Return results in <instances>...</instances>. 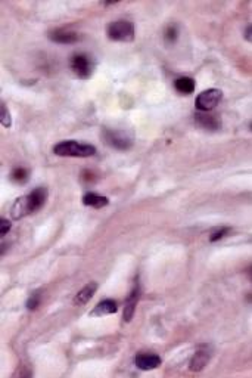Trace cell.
Returning <instances> with one entry per match:
<instances>
[{
  "instance_id": "obj_2",
  "label": "cell",
  "mask_w": 252,
  "mask_h": 378,
  "mask_svg": "<svg viewBox=\"0 0 252 378\" xmlns=\"http://www.w3.org/2000/svg\"><path fill=\"white\" fill-rule=\"evenodd\" d=\"M53 152L59 157H80L87 158L96 154V148L88 144H80L77 141H62L53 148Z\"/></svg>"
},
{
  "instance_id": "obj_22",
  "label": "cell",
  "mask_w": 252,
  "mask_h": 378,
  "mask_svg": "<svg viewBox=\"0 0 252 378\" xmlns=\"http://www.w3.org/2000/svg\"><path fill=\"white\" fill-rule=\"evenodd\" d=\"M246 39L251 40V27L248 26V30H246Z\"/></svg>"
},
{
  "instance_id": "obj_6",
  "label": "cell",
  "mask_w": 252,
  "mask_h": 378,
  "mask_svg": "<svg viewBox=\"0 0 252 378\" xmlns=\"http://www.w3.org/2000/svg\"><path fill=\"white\" fill-rule=\"evenodd\" d=\"M161 365V358L155 353H139L136 356V366L142 371H151Z\"/></svg>"
},
{
  "instance_id": "obj_15",
  "label": "cell",
  "mask_w": 252,
  "mask_h": 378,
  "mask_svg": "<svg viewBox=\"0 0 252 378\" xmlns=\"http://www.w3.org/2000/svg\"><path fill=\"white\" fill-rule=\"evenodd\" d=\"M174 87L181 95H190L195 91V80L190 77H180L174 81Z\"/></svg>"
},
{
  "instance_id": "obj_7",
  "label": "cell",
  "mask_w": 252,
  "mask_h": 378,
  "mask_svg": "<svg viewBox=\"0 0 252 378\" xmlns=\"http://www.w3.org/2000/svg\"><path fill=\"white\" fill-rule=\"evenodd\" d=\"M211 359V349L210 346H201L198 349V352L195 353V356L192 358V362H190V369L192 371H202L203 366L208 364V361Z\"/></svg>"
},
{
  "instance_id": "obj_20",
  "label": "cell",
  "mask_w": 252,
  "mask_h": 378,
  "mask_svg": "<svg viewBox=\"0 0 252 378\" xmlns=\"http://www.w3.org/2000/svg\"><path fill=\"white\" fill-rule=\"evenodd\" d=\"M228 232H230V228H221V229H218L217 232H214V234L211 235L210 241H211V242H215V241H218V239L224 238Z\"/></svg>"
},
{
  "instance_id": "obj_8",
  "label": "cell",
  "mask_w": 252,
  "mask_h": 378,
  "mask_svg": "<svg viewBox=\"0 0 252 378\" xmlns=\"http://www.w3.org/2000/svg\"><path fill=\"white\" fill-rule=\"evenodd\" d=\"M105 139L106 142L117 148V149H127L131 146V139H128L126 135L120 133L117 130H106L105 131Z\"/></svg>"
},
{
  "instance_id": "obj_12",
  "label": "cell",
  "mask_w": 252,
  "mask_h": 378,
  "mask_svg": "<svg viewBox=\"0 0 252 378\" xmlns=\"http://www.w3.org/2000/svg\"><path fill=\"white\" fill-rule=\"evenodd\" d=\"M196 123L202 127H205V129H210V130H217L221 126L220 118L215 114H198L196 116Z\"/></svg>"
},
{
  "instance_id": "obj_19",
  "label": "cell",
  "mask_w": 252,
  "mask_h": 378,
  "mask_svg": "<svg viewBox=\"0 0 252 378\" xmlns=\"http://www.w3.org/2000/svg\"><path fill=\"white\" fill-rule=\"evenodd\" d=\"M177 36H178V30H177L176 26H170L165 30V40L168 43H174L177 40Z\"/></svg>"
},
{
  "instance_id": "obj_4",
  "label": "cell",
  "mask_w": 252,
  "mask_h": 378,
  "mask_svg": "<svg viewBox=\"0 0 252 378\" xmlns=\"http://www.w3.org/2000/svg\"><path fill=\"white\" fill-rule=\"evenodd\" d=\"M71 70L74 71L77 77L88 78L93 74V70H95L93 58L87 53H76L71 58Z\"/></svg>"
},
{
  "instance_id": "obj_5",
  "label": "cell",
  "mask_w": 252,
  "mask_h": 378,
  "mask_svg": "<svg viewBox=\"0 0 252 378\" xmlns=\"http://www.w3.org/2000/svg\"><path fill=\"white\" fill-rule=\"evenodd\" d=\"M221 98H223V92L220 89H208V91H203L198 95L195 105L202 113H210L220 104Z\"/></svg>"
},
{
  "instance_id": "obj_1",
  "label": "cell",
  "mask_w": 252,
  "mask_h": 378,
  "mask_svg": "<svg viewBox=\"0 0 252 378\" xmlns=\"http://www.w3.org/2000/svg\"><path fill=\"white\" fill-rule=\"evenodd\" d=\"M48 199V189L46 188H36L31 194L21 196L15 201L12 207V216L15 219H21L30 213L40 210Z\"/></svg>"
},
{
  "instance_id": "obj_11",
  "label": "cell",
  "mask_w": 252,
  "mask_h": 378,
  "mask_svg": "<svg viewBox=\"0 0 252 378\" xmlns=\"http://www.w3.org/2000/svg\"><path fill=\"white\" fill-rule=\"evenodd\" d=\"M118 310V306L117 303L111 299L108 300L101 301L91 312H90V316H95V318H99V316H105V315H112Z\"/></svg>"
},
{
  "instance_id": "obj_16",
  "label": "cell",
  "mask_w": 252,
  "mask_h": 378,
  "mask_svg": "<svg viewBox=\"0 0 252 378\" xmlns=\"http://www.w3.org/2000/svg\"><path fill=\"white\" fill-rule=\"evenodd\" d=\"M11 177H12L13 182L26 183L27 179H28V171L26 169H22V167H18V169L13 170Z\"/></svg>"
},
{
  "instance_id": "obj_18",
  "label": "cell",
  "mask_w": 252,
  "mask_h": 378,
  "mask_svg": "<svg viewBox=\"0 0 252 378\" xmlns=\"http://www.w3.org/2000/svg\"><path fill=\"white\" fill-rule=\"evenodd\" d=\"M40 300H41L40 293H34V294H31V297H30L28 301H27V307H28L30 310H36V309L38 307V304H40Z\"/></svg>"
},
{
  "instance_id": "obj_10",
  "label": "cell",
  "mask_w": 252,
  "mask_h": 378,
  "mask_svg": "<svg viewBox=\"0 0 252 378\" xmlns=\"http://www.w3.org/2000/svg\"><path fill=\"white\" fill-rule=\"evenodd\" d=\"M138 300H139V285L136 284L126 301V309H124V321L126 322L131 321L134 310H136V306H138Z\"/></svg>"
},
{
  "instance_id": "obj_14",
  "label": "cell",
  "mask_w": 252,
  "mask_h": 378,
  "mask_svg": "<svg viewBox=\"0 0 252 378\" xmlns=\"http://www.w3.org/2000/svg\"><path fill=\"white\" fill-rule=\"evenodd\" d=\"M109 199L106 196L98 195V194H93V192H88L83 196V204L87 206V207H95V209H102L105 206H108Z\"/></svg>"
},
{
  "instance_id": "obj_13",
  "label": "cell",
  "mask_w": 252,
  "mask_h": 378,
  "mask_svg": "<svg viewBox=\"0 0 252 378\" xmlns=\"http://www.w3.org/2000/svg\"><path fill=\"white\" fill-rule=\"evenodd\" d=\"M96 290H98V284H96V282H88L87 285L83 288L81 291H78V294H77L76 299H74V303H76L77 306H78V304H80V306L86 304V303L93 297V294L96 293Z\"/></svg>"
},
{
  "instance_id": "obj_21",
  "label": "cell",
  "mask_w": 252,
  "mask_h": 378,
  "mask_svg": "<svg viewBox=\"0 0 252 378\" xmlns=\"http://www.w3.org/2000/svg\"><path fill=\"white\" fill-rule=\"evenodd\" d=\"M11 231V222L8 219H0V236H5Z\"/></svg>"
},
{
  "instance_id": "obj_17",
  "label": "cell",
  "mask_w": 252,
  "mask_h": 378,
  "mask_svg": "<svg viewBox=\"0 0 252 378\" xmlns=\"http://www.w3.org/2000/svg\"><path fill=\"white\" fill-rule=\"evenodd\" d=\"M0 120H2V126H3V127H6V129L11 127V124H12V121H11V114H9V111H8V108H6V105L5 104H2Z\"/></svg>"
},
{
  "instance_id": "obj_3",
  "label": "cell",
  "mask_w": 252,
  "mask_h": 378,
  "mask_svg": "<svg viewBox=\"0 0 252 378\" xmlns=\"http://www.w3.org/2000/svg\"><path fill=\"white\" fill-rule=\"evenodd\" d=\"M106 34L113 41H131L134 39V26L126 19L113 21L106 28Z\"/></svg>"
},
{
  "instance_id": "obj_9",
  "label": "cell",
  "mask_w": 252,
  "mask_h": 378,
  "mask_svg": "<svg viewBox=\"0 0 252 378\" xmlns=\"http://www.w3.org/2000/svg\"><path fill=\"white\" fill-rule=\"evenodd\" d=\"M49 39L56 43H62V45H71L76 43L80 39V36L76 31H70V30H55L49 33Z\"/></svg>"
}]
</instances>
